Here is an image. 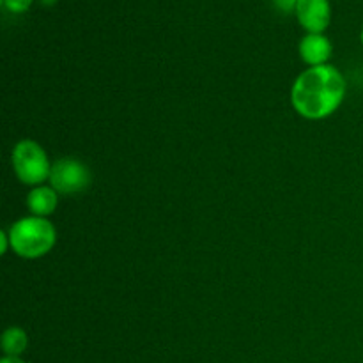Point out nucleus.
I'll return each instance as SVG.
<instances>
[{
	"mask_svg": "<svg viewBox=\"0 0 363 363\" xmlns=\"http://www.w3.org/2000/svg\"><path fill=\"white\" fill-rule=\"evenodd\" d=\"M13 167L18 179L30 186H39L45 179H50L52 172L45 149L34 140L18 142L13 151Z\"/></svg>",
	"mask_w": 363,
	"mask_h": 363,
	"instance_id": "3",
	"label": "nucleus"
},
{
	"mask_svg": "<svg viewBox=\"0 0 363 363\" xmlns=\"http://www.w3.org/2000/svg\"><path fill=\"white\" fill-rule=\"evenodd\" d=\"M0 363H25L20 357H4Z\"/></svg>",
	"mask_w": 363,
	"mask_h": 363,
	"instance_id": "12",
	"label": "nucleus"
},
{
	"mask_svg": "<svg viewBox=\"0 0 363 363\" xmlns=\"http://www.w3.org/2000/svg\"><path fill=\"white\" fill-rule=\"evenodd\" d=\"M27 206L34 216L46 218L57 208V191L50 186H38L28 194Z\"/></svg>",
	"mask_w": 363,
	"mask_h": 363,
	"instance_id": "7",
	"label": "nucleus"
},
{
	"mask_svg": "<svg viewBox=\"0 0 363 363\" xmlns=\"http://www.w3.org/2000/svg\"><path fill=\"white\" fill-rule=\"evenodd\" d=\"M28 346V337L18 326L7 328L2 335V350L6 357H20Z\"/></svg>",
	"mask_w": 363,
	"mask_h": 363,
	"instance_id": "8",
	"label": "nucleus"
},
{
	"mask_svg": "<svg viewBox=\"0 0 363 363\" xmlns=\"http://www.w3.org/2000/svg\"><path fill=\"white\" fill-rule=\"evenodd\" d=\"M300 55L311 67L323 66L332 57V43L323 34H307L300 43Z\"/></svg>",
	"mask_w": 363,
	"mask_h": 363,
	"instance_id": "6",
	"label": "nucleus"
},
{
	"mask_svg": "<svg viewBox=\"0 0 363 363\" xmlns=\"http://www.w3.org/2000/svg\"><path fill=\"white\" fill-rule=\"evenodd\" d=\"M11 248L23 259H38L48 254L57 240L55 227L43 216H27L9 229Z\"/></svg>",
	"mask_w": 363,
	"mask_h": 363,
	"instance_id": "2",
	"label": "nucleus"
},
{
	"mask_svg": "<svg viewBox=\"0 0 363 363\" xmlns=\"http://www.w3.org/2000/svg\"><path fill=\"white\" fill-rule=\"evenodd\" d=\"M11 241H9V234L7 233H0V245H2V254H6L7 252V245H9Z\"/></svg>",
	"mask_w": 363,
	"mask_h": 363,
	"instance_id": "11",
	"label": "nucleus"
},
{
	"mask_svg": "<svg viewBox=\"0 0 363 363\" xmlns=\"http://www.w3.org/2000/svg\"><path fill=\"white\" fill-rule=\"evenodd\" d=\"M50 183L59 194H78L91 184V172L78 160L62 158L52 165Z\"/></svg>",
	"mask_w": 363,
	"mask_h": 363,
	"instance_id": "4",
	"label": "nucleus"
},
{
	"mask_svg": "<svg viewBox=\"0 0 363 363\" xmlns=\"http://www.w3.org/2000/svg\"><path fill=\"white\" fill-rule=\"evenodd\" d=\"M362 43H363V28H362Z\"/></svg>",
	"mask_w": 363,
	"mask_h": 363,
	"instance_id": "13",
	"label": "nucleus"
},
{
	"mask_svg": "<svg viewBox=\"0 0 363 363\" xmlns=\"http://www.w3.org/2000/svg\"><path fill=\"white\" fill-rule=\"evenodd\" d=\"M296 16L301 27L308 30V34H321L330 23V2L328 0H298Z\"/></svg>",
	"mask_w": 363,
	"mask_h": 363,
	"instance_id": "5",
	"label": "nucleus"
},
{
	"mask_svg": "<svg viewBox=\"0 0 363 363\" xmlns=\"http://www.w3.org/2000/svg\"><path fill=\"white\" fill-rule=\"evenodd\" d=\"M346 80L330 64L314 66L296 78L291 91L294 110L307 119L318 121L332 116L344 101Z\"/></svg>",
	"mask_w": 363,
	"mask_h": 363,
	"instance_id": "1",
	"label": "nucleus"
},
{
	"mask_svg": "<svg viewBox=\"0 0 363 363\" xmlns=\"http://www.w3.org/2000/svg\"><path fill=\"white\" fill-rule=\"evenodd\" d=\"M296 2H298V0H277V4H279V6L282 7V9H286V11L296 7Z\"/></svg>",
	"mask_w": 363,
	"mask_h": 363,
	"instance_id": "10",
	"label": "nucleus"
},
{
	"mask_svg": "<svg viewBox=\"0 0 363 363\" xmlns=\"http://www.w3.org/2000/svg\"><path fill=\"white\" fill-rule=\"evenodd\" d=\"M2 4L11 13H25L30 7L32 0H2Z\"/></svg>",
	"mask_w": 363,
	"mask_h": 363,
	"instance_id": "9",
	"label": "nucleus"
}]
</instances>
